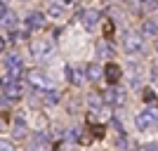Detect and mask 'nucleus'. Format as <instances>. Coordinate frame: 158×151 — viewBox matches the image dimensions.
Listing matches in <instances>:
<instances>
[{
    "label": "nucleus",
    "instance_id": "b1692460",
    "mask_svg": "<svg viewBox=\"0 0 158 151\" xmlns=\"http://www.w3.org/2000/svg\"><path fill=\"white\" fill-rule=\"evenodd\" d=\"M10 125V113H0V132Z\"/></svg>",
    "mask_w": 158,
    "mask_h": 151
},
{
    "label": "nucleus",
    "instance_id": "6ab92c4d",
    "mask_svg": "<svg viewBox=\"0 0 158 151\" xmlns=\"http://www.w3.org/2000/svg\"><path fill=\"white\" fill-rule=\"evenodd\" d=\"M45 102L57 104V102H59V92H57V90H45Z\"/></svg>",
    "mask_w": 158,
    "mask_h": 151
},
{
    "label": "nucleus",
    "instance_id": "1a4fd4ad",
    "mask_svg": "<svg viewBox=\"0 0 158 151\" xmlns=\"http://www.w3.org/2000/svg\"><path fill=\"white\" fill-rule=\"evenodd\" d=\"M45 14H40V12H31L26 17V26L28 28H45Z\"/></svg>",
    "mask_w": 158,
    "mask_h": 151
},
{
    "label": "nucleus",
    "instance_id": "2eb2a0df",
    "mask_svg": "<svg viewBox=\"0 0 158 151\" xmlns=\"http://www.w3.org/2000/svg\"><path fill=\"white\" fill-rule=\"evenodd\" d=\"M66 76H69V80H71L73 85H83V71H80V69L66 66Z\"/></svg>",
    "mask_w": 158,
    "mask_h": 151
},
{
    "label": "nucleus",
    "instance_id": "20e7f679",
    "mask_svg": "<svg viewBox=\"0 0 158 151\" xmlns=\"http://www.w3.org/2000/svg\"><path fill=\"white\" fill-rule=\"evenodd\" d=\"M50 50H52V43H50L47 38H38V40L31 43V54L33 57H47Z\"/></svg>",
    "mask_w": 158,
    "mask_h": 151
},
{
    "label": "nucleus",
    "instance_id": "9d476101",
    "mask_svg": "<svg viewBox=\"0 0 158 151\" xmlns=\"http://www.w3.org/2000/svg\"><path fill=\"white\" fill-rule=\"evenodd\" d=\"M104 76L109 78V83H118V78L123 76V69L118 64H106L104 66Z\"/></svg>",
    "mask_w": 158,
    "mask_h": 151
},
{
    "label": "nucleus",
    "instance_id": "ddd939ff",
    "mask_svg": "<svg viewBox=\"0 0 158 151\" xmlns=\"http://www.w3.org/2000/svg\"><path fill=\"white\" fill-rule=\"evenodd\" d=\"M142 36H149V38L158 36V24L153 19H146L144 24H142Z\"/></svg>",
    "mask_w": 158,
    "mask_h": 151
},
{
    "label": "nucleus",
    "instance_id": "393cba45",
    "mask_svg": "<svg viewBox=\"0 0 158 151\" xmlns=\"http://www.w3.org/2000/svg\"><path fill=\"white\" fill-rule=\"evenodd\" d=\"M139 2H142V5H144L146 10H153V7L158 5V0H139Z\"/></svg>",
    "mask_w": 158,
    "mask_h": 151
},
{
    "label": "nucleus",
    "instance_id": "bb28decb",
    "mask_svg": "<svg viewBox=\"0 0 158 151\" xmlns=\"http://www.w3.org/2000/svg\"><path fill=\"white\" fill-rule=\"evenodd\" d=\"M2 50H5V38L0 36V52H2Z\"/></svg>",
    "mask_w": 158,
    "mask_h": 151
},
{
    "label": "nucleus",
    "instance_id": "c85d7f7f",
    "mask_svg": "<svg viewBox=\"0 0 158 151\" xmlns=\"http://www.w3.org/2000/svg\"><path fill=\"white\" fill-rule=\"evenodd\" d=\"M0 14H2V7H0Z\"/></svg>",
    "mask_w": 158,
    "mask_h": 151
},
{
    "label": "nucleus",
    "instance_id": "7ed1b4c3",
    "mask_svg": "<svg viewBox=\"0 0 158 151\" xmlns=\"http://www.w3.org/2000/svg\"><path fill=\"white\" fill-rule=\"evenodd\" d=\"M135 123H137V128H139V130H149L151 125H156V123H158V111L149 109V111H142V113H137Z\"/></svg>",
    "mask_w": 158,
    "mask_h": 151
},
{
    "label": "nucleus",
    "instance_id": "39448f33",
    "mask_svg": "<svg viewBox=\"0 0 158 151\" xmlns=\"http://www.w3.org/2000/svg\"><path fill=\"white\" fill-rule=\"evenodd\" d=\"M5 69L10 71V76L12 78H17L21 73V69H24V61H21L19 54H10V57H5Z\"/></svg>",
    "mask_w": 158,
    "mask_h": 151
},
{
    "label": "nucleus",
    "instance_id": "dca6fc26",
    "mask_svg": "<svg viewBox=\"0 0 158 151\" xmlns=\"http://www.w3.org/2000/svg\"><path fill=\"white\" fill-rule=\"evenodd\" d=\"M47 17L61 19V17H64V7H61L59 2H52V5H47Z\"/></svg>",
    "mask_w": 158,
    "mask_h": 151
},
{
    "label": "nucleus",
    "instance_id": "f3484780",
    "mask_svg": "<svg viewBox=\"0 0 158 151\" xmlns=\"http://www.w3.org/2000/svg\"><path fill=\"white\" fill-rule=\"evenodd\" d=\"M97 54H99V57H111V54H113V47L109 45V43L102 40V43L97 45Z\"/></svg>",
    "mask_w": 158,
    "mask_h": 151
},
{
    "label": "nucleus",
    "instance_id": "f257e3e1",
    "mask_svg": "<svg viewBox=\"0 0 158 151\" xmlns=\"http://www.w3.org/2000/svg\"><path fill=\"white\" fill-rule=\"evenodd\" d=\"M0 85H2V90H5V97H7V99H19L21 94H24V87H21V83H19L17 78H12L10 73L0 78Z\"/></svg>",
    "mask_w": 158,
    "mask_h": 151
},
{
    "label": "nucleus",
    "instance_id": "f03ea898",
    "mask_svg": "<svg viewBox=\"0 0 158 151\" xmlns=\"http://www.w3.org/2000/svg\"><path fill=\"white\" fill-rule=\"evenodd\" d=\"M144 45V36H139V33H127L125 38H123V50L127 54H137Z\"/></svg>",
    "mask_w": 158,
    "mask_h": 151
},
{
    "label": "nucleus",
    "instance_id": "9b49d317",
    "mask_svg": "<svg viewBox=\"0 0 158 151\" xmlns=\"http://www.w3.org/2000/svg\"><path fill=\"white\" fill-rule=\"evenodd\" d=\"M26 132H28V128H26V120H24V116H17V118H14L12 135H14L17 139H21V137H26Z\"/></svg>",
    "mask_w": 158,
    "mask_h": 151
},
{
    "label": "nucleus",
    "instance_id": "0eeeda50",
    "mask_svg": "<svg viewBox=\"0 0 158 151\" xmlns=\"http://www.w3.org/2000/svg\"><path fill=\"white\" fill-rule=\"evenodd\" d=\"M104 104H123L125 102V92L118 90V87H111V90H106L104 92Z\"/></svg>",
    "mask_w": 158,
    "mask_h": 151
},
{
    "label": "nucleus",
    "instance_id": "4be33fe9",
    "mask_svg": "<svg viewBox=\"0 0 158 151\" xmlns=\"http://www.w3.org/2000/svg\"><path fill=\"white\" fill-rule=\"evenodd\" d=\"M0 151H17V149H14L12 142H7V139H0Z\"/></svg>",
    "mask_w": 158,
    "mask_h": 151
},
{
    "label": "nucleus",
    "instance_id": "4468645a",
    "mask_svg": "<svg viewBox=\"0 0 158 151\" xmlns=\"http://www.w3.org/2000/svg\"><path fill=\"white\" fill-rule=\"evenodd\" d=\"M85 73H87V78H90V80H99L102 76H104V69H102L99 64H87Z\"/></svg>",
    "mask_w": 158,
    "mask_h": 151
},
{
    "label": "nucleus",
    "instance_id": "423d86ee",
    "mask_svg": "<svg viewBox=\"0 0 158 151\" xmlns=\"http://www.w3.org/2000/svg\"><path fill=\"white\" fill-rule=\"evenodd\" d=\"M99 17H102V14H99L97 10H83V12H80V24L85 28H94L99 24Z\"/></svg>",
    "mask_w": 158,
    "mask_h": 151
},
{
    "label": "nucleus",
    "instance_id": "f8f14e48",
    "mask_svg": "<svg viewBox=\"0 0 158 151\" xmlns=\"http://www.w3.org/2000/svg\"><path fill=\"white\" fill-rule=\"evenodd\" d=\"M0 24H2L5 28H14V26H17V17H14V12L2 10V14H0Z\"/></svg>",
    "mask_w": 158,
    "mask_h": 151
},
{
    "label": "nucleus",
    "instance_id": "6e6552de",
    "mask_svg": "<svg viewBox=\"0 0 158 151\" xmlns=\"http://www.w3.org/2000/svg\"><path fill=\"white\" fill-rule=\"evenodd\" d=\"M26 80L35 87V90H47V78L40 71H28L26 73Z\"/></svg>",
    "mask_w": 158,
    "mask_h": 151
},
{
    "label": "nucleus",
    "instance_id": "aec40b11",
    "mask_svg": "<svg viewBox=\"0 0 158 151\" xmlns=\"http://www.w3.org/2000/svg\"><path fill=\"white\" fill-rule=\"evenodd\" d=\"M43 144H45V135H33V142H31L33 151H38V149H40Z\"/></svg>",
    "mask_w": 158,
    "mask_h": 151
},
{
    "label": "nucleus",
    "instance_id": "cd10ccee",
    "mask_svg": "<svg viewBox=\"0 0 158 151\" xmlns=\"http://www.w3.org/2000/svg\"><path fill=\"white\" fill-rule=\"evenodd\" d=\"M61 5H73V2H76V0H59Z\"/></svg>",
    "mask_w": 158,
    "mask_h": 151
},
{
    "label": "nucleus",
    "instance_id": "a878e982",
    "mask_svg": "<svg viewBox=\"0 0 158 151\" xmlns=\"http://www.w3.org/2000/svg\"><path fill=\"white\" fill-rule=\"evenodd\" d=\"M92 132H94V137H104V128H102V125H94Z\"/></svg>",
    "mask_w": 158,
    "mask_h": 151
},
{
    "label": "nucleus",
    "instance_id": "a211bd4d",
    "mask_svg": "<svg viewBox=\"0 0 158 151\" xmlns=\"http://www.w3.org/2000/svg\"><path fill=\"white\" fill-rule=\"evenodd\" d=\"M142 99L151 104V102H156V92H153L151 87H144V90H142Z\"/></svg>",
    "mask_w": 158,
    "mask_h": 151
},
{
    "label": "nucleus",
    "instance_id": "5701e85b",
    "mask_svg": "<svg viewBox=\"0 0 158 151\" xmlns=\"http://www.w3.org/2000/svg\"><path fill=\"white\" fill-rule=\"evenodd\" d=\"M104 33H106V38H111V36H113V21L104 19Z\"/></svg>",
    "mask_w": 158,
    "mask_h": 151
},
{
    "label": "nucleus",
    "instance_id": "412c9836",
    "mask_svg": "<svg viewBox=\"0 0 158 151\" xmlns=\"http://www.w3.org/2000/svg\"><path fill=\"white\" fill-rule=\"evenodd\" d=\"M87 102H90V106H104V99L99 97V94H90Z\"/></svg>",
    "mask_w": 158,
    "mask_h": 151
}]
</instances>
